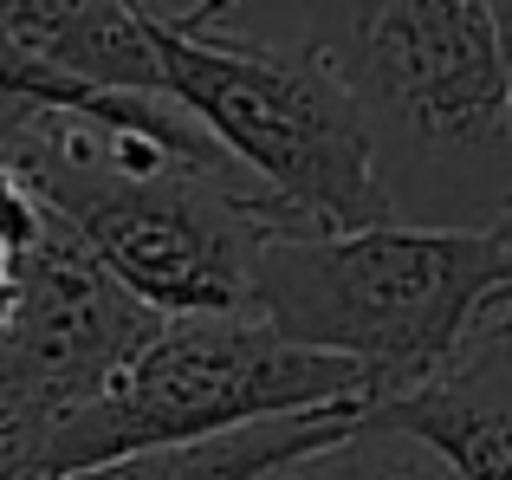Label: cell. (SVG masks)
<instances>
[{"instance_id": "3957f363", "label": "cell", "mask_w": 512, "mask_h": 480, "mask_svg": "<svg viewBox=\"0 0 512 480\" xmlns=\"http://www.w3.org/2000/svg\"><path fill=\"white\" fill-rule=\"evenodd\" d=\"M370 403V370L273 331L260 312H182L117 370L104 396L39 442L33 480H65L98 461L163 442H195L292 409Z\"/></svg>"}, {"instance_id": "30bf717a", "label": "cell", "mask_w": 512, "mask_h": 480, "mask_svg": "<svg viewBox=\"0 0 512 480\" xmlns=\"http://www.w3.org/2000/svg\"><path fill=\"white\" fill-rule=\"evenodd\" d=\"M487 7H493V20H500V33L512 39V0H487Z\"/></svg>"}, {"instance_id": "5b68a950", "label": "cell", "mask_w": 512, "mask_h": 480, "mask_svg": "<svg viewBox=\"0 0 512 480\" xmlns=\"http://www.w3.org/2000/svg\"><path fill=\"white\" fill-rule=\"evenodd\" d=\"M363 416L435 442L467 480H512V338L474 344L428 383L383 396Z\"/></svg>"}, {"instance_id": "9c48e42d", "label": "cell", "mask_w": 512, "mask_h": 480, "mask_svg": "<svg viewBox=\"0 0 512 480\" xmlns=\"http://www.w3.org/2000/svg\"><path fill=\"white\" fill-rule=\"evenodd\" d=\"M487 228H493V234H500V240H512V195H506V202H500V215H493V221H487Z\"/></svg>"}, {"instance_id": "7a4b0ae2", "label": "cell", "mask_w": 512, "mask_h": 480, "mask_svg": "<svg viewBox=\"0 0 512 480\" xmlns=\"http://www.w3.org/2000/svg\"><path fill=\"white\" fill-rule=\"evenodd\" d=\"M150 39L163 91L214 130V143L286 208L292 228H370L402 215L357 91L312 39L253 46L188 7H150Z\"/></svg>"}, {"instance_id": "8fae6325", "label": "cell", "mask_w": 512, "mask_h": 480, "mask_svg": "<svg viewBox=\"0 0 512 480\" xmlns=\"http://www.w3.org/2000/svg\"><path fill=\"white\" fill-rule=\"evenodd\" d=\"M266 480H286V468H279V474H266Z\"/></svg>"}, {"instance_id": "277c9868", "label": "cell", "mask_w": 512, "mask_h": 480, "mask_svg": "<svg viewBox=\"0 0 512 480\" xmlns=\"http://www.w3.org/2000/svg\"><path fill=\"white\" fill-rule=\"evenodd\" d=\"M305 39L357 91L376 150L512 163V39L487 0H299Z\"/></svg>"}, {"instance_id": "8992f818", "label": "cell", "mask_w": 512, "mask_h": 480, "mask_svg": "<svg viewBox=\"0 0 512 480\" xmlns=\"http://www.w3.org/2000/svg\"><path fill=\"white\" fill-rule=\"evenodd\" d=\"M286 480H467V474L454 468L435 442L396 429V422L363 416L344 442H331V448H318V455L292 461Z\"/></svg>"}, {"instance_id": "ba28073f", "label": "cell", "mask_w": 512, "mask_h": 480, "mask_svg": "<svg viewBox=\"0 0 512 480\" xmlns=\"http://www.w3.org/2000/svg\"><path fill=\"white\" fill-rule=\"evenodd\" d=\"M240 7V0H195V7H188V13H195V20H227V13H234Z\"/></svg>"}, {"instance_id": "6da1fadb", "label": "cell", "mask_w": 512, "mask_h": 480, "mask_svg": "<svg viewBox=\"0 0 512 480\" xmlns=\"http://www.w3.org/2000/svg\"><path fill=\"white\" fill-rule=\"evenodd\" d=\"M512 292V240L454 221L286 228L253 260V312L273 331L370 370V403L448 370L500 338ZM363 403V409H370Z\"/></svg>"}, {"instance_id": "7c38bea8", "label": "cell", "mask_w": 512, "mask_h": 480, "mask_svg": "<svg viewBox=\"0 0 512 480\" xmlns=\"http://www.w3.org/2000/svg\"><path fill=\"white\" fill-rule=\"evenodd\" d=\"M506 130H512V111H506Z\"/></svg>"}, {"instance_id": "52a82bcc", "label": "cell", "mask_w": 512, "mask_h": 480, "mask_svg": "<svg viewBox=\"0 0 512 480\" xmlns=\"http://www.w3.org/2000/svg\"><path fill=\"white\" fill-rule=\"evenodd\" d=\"M20 299H26L20 260H0V338H7V331H13V318H20Z\"/></svg>"}]
</instances>
